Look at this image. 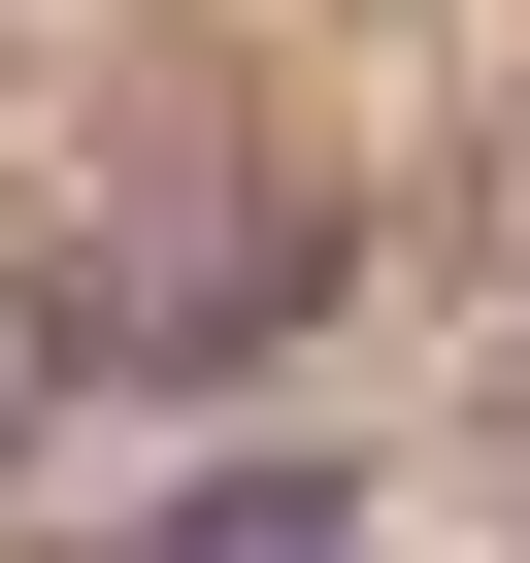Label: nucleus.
Wrapping results in <instances>:
<instances>
[{"instance_id": "nucleus-3", "label": "nucleus", "mask_w": 530, "mask_h": 563, "mask_svg": "<svg viewBox=\"0 0 530 563\" xmlns=\"http://www.w3.org/2000/svg\"><path fill=\"white\" fill-rule=\"evenodd\" d=\"M34 398H67V299H34V265H0V464H34Z\"/></svg>"}, {"instance_id": "nucleus-2", "label": "nucleus", "mask_w": 530, "mask_h": 563, "mask_svg": "<svg viewBox=\"0 0 530 563\" xmlns=\"http://www.w3.org/2000/svg\"><path fill=\"white\" fill-rule=\"evenodd\" d=\"M133 563H365V497H332V464H199Z\"/></svg>"}, {"instance_id": "nucleus-1", "label": "nucleus", "mask_w": 530, "mask_h": 563, "mask_svg": "<svg viewBox=\"0 0 530 563\" xmlns=\"http://www.w3.org/2000/svg\"><path fill=\"white\" fill-rule=\"evenodd\" d=\"M299 299H332V199H199V232L67 265V365H265Z\"/></svg>"}]
</instances>
